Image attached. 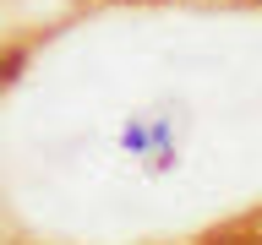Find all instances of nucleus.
<instances>
[{
    "instance_id": "nucleus-1",
    "label": "nucleus",
    "mask_w": 262,
    "mask_h": 245,
    "mask_svg": "<svg viewBox=\"0 0 262 245\" xmlns=\"http://www.w3.org/2000/svg\"><path fill=\"white\" fill-rule=\"evenodd\" d=\"M208 245H262V234H246V229H229V234H219V240Z\"/></svg>"
},
{
    "instance_id": "nucleus-2",
    "label": "nucleus",
    "mask_w": 262,
    "mask_h": 245,
    "mask_svg": "<svg viewBox=\"0 0 262 245\" xmlns=\"http://www.w3.org/2000/svg\"><path fill=\"white\" fill-rule=\"evenodd\" d=\"M246 6H262V0H246Z\"/></svg>"
}]
</instances>
